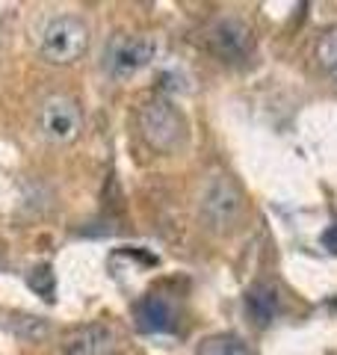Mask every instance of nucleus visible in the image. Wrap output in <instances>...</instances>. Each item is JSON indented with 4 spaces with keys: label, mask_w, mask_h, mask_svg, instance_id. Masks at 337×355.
<instances>
[{
    "label": "nucleus",
    "mask_w": 337,
    "mask_h": 355,
    "mask_svg": "<svg viewBox=\"0 0 337 355\" xmlns=\"http://www.w3.org/2000/svg\"><path fill=\"white\" fill-rule=\"evenodd\" d=\"M322 246L329 249V252H334V254H337V222H334V225H331V228L322 234Z\"/></svg>",
    "instance_id": "12"
},
{
    "label": "nucleus",
    "mask_w": 337,
    "mask_h": 355,
    "mask_svg": "<svg viewBox=\"0 0 337 355\" xmlns=\"http://www.w3.org/2000/svg\"><path fill=\"white\" fill-rule=\"evenodd\" d=\"M243 210V196L228 175H216L201 193V216L213 228H231Z\"/></svg>",
    "instance_id": "5"
},
{
    "label": "nucleus",
    "mask_w": 337,
    "mask_h": 355,
    "mask_svg": "<svg viewBox=\"0 0 337 355\" xmlns=\"http://www.w3.org/2000/svg\"><path fill=\"white\" fill-rule=\"evenodd\" d=\"M157 57V42L151 36H112L104 51V69L112 80H130L145 71Z\"/></svg>",
    "instance_id": "3"
},
{
    "label": "nucleus",
    "mask_w": 337,
    "mask_h": 355,
    "mask_svg": "<svg viewBox=\"0 0 337 355\" xmlns=\"http://www.w3.org/2000/svg\"><path fill=\"white\" fill-rule=\"evenodd\" d=\"M39 130L42 137L53 146H69L80 137L83 130V113L80 104L69 95H51L39 107Z\"/></svg>",
    "instance_id": "4"
},
{
    "label": "nucleus",
    "mask_w": 337,
    "mask_h": 355,
    "mask_svg": "<svg viewBox=\"0 0 337 355\" xmlns=\"http://www.w3.org/2000/svg\"><path fill=\"white\" fill-rule=\"evenodd\" d=\"M89 48V27L77 15H56L42 30L39 51L53 65H71Z\"/></svg>",
    "instance_id": "2"
},
{
    "label": "nucleus",
    "mask_w": 337,
    "mask_h": 355,
    "mask_svg": "<svg viewBox=\"0 0 337 355\" xmlns=\"http://www.w3.org/2000/svg\"><path fill=\"white\" fill-rule=\"evenodd\" d=\"M137 320L145 331H168L175 326V308L163 296H145L137 305Z\"/></svg>",
    "instance_id": "8"
},
{
    "label": "nucleus",
    "mask_w": 337,
    "mask_h": 355,
    "mask_svg": "<svg viewBox=\"0 0 337 355\" xmlns=\"http://www.w3.org/2000/svg\"><path fill=\"white\" fill-rule=\"evenodd\" d=\"M139 133L154 151L160 154H175L184 148L189 137V125L184 113L166 98H154L139 110Z\"/></svg>",
    "instance_id": "1"
},
{
    "label": "nucleus",
    "mask_w": 337,
    "mask_h": 355,
    "mask_svg": "<svg viewBox=\"0 0 337 355\" xmlns=\"http://www.w3.org/2000/svg\"><path fill=\"white\" fill-rule=\"evenodd\" d=\"M196 355H254L252 347L237 335H213L198 343Z\"/></svg>",
    "instance_id": "9"
},
{
    "label": "nucleus",
    "mask_w": 337,
    "mask_h": 355,
    "mask_svg": "<svg viewBox=\"0 0 337 355\" xmlns=\"http://www.w3.org/2000/svg\"><path fill=\"white\" fill-rule=\"evenodd\" d=\"M119 335L104 323H86L71 329L60 343V355H116Z\"/></svg>",
    "instance_id": "6"
},
{
    "label": "nucleus",
    "mask_w": 337,
    "mask_h": 355,
    "mask_svg": "<svg viewBox=\"0 0 337 355\" xmlns=\"http://www.w3.org/2000/svg\"><path fill=\"white\" fill-rule=\"evenodd\" d=\"M249 308L252 314L257 317V323H269L275 314V291L273 287H254V291L249 293Z\"/></svg>",
    "instance_id": "10"
},
{
    "label": "nucleus",
    "mask_w": 337,
    "mask_h": 355,
    "mask_svg": "<svg viewBox=\"0 0 337 355\" xmlns=\"http://www.w3.org/2000/svg\"><path fill=\"white\" fill-rule=\"evenodd\" d=\"M317 60H320L322 69L337 80V27L325 30L320 36V42H317Z\"/></svg>",
    "instance_id": "11"
},
{
    "label": "nucleus",
    "mask_w": 337,
    "mask_h": 355,
    "mask_svg": "<svg viewBox=\"0 0 337 355\" xmlns=\"http://www.w3.org/2000/svg\"><path fill=\"white\" fill-rule=\"evenodd\" d=\"M207 44L222 60H243L252 48V30L240 18H219L207 30Z\"/></svg>",
    "instance_id": "7"
}]
</instances>
